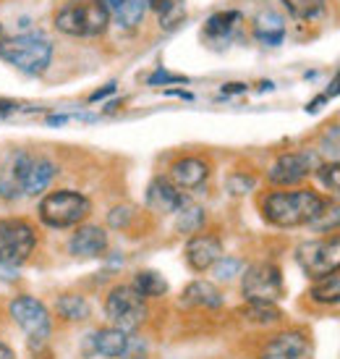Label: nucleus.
Instances as JSON below:
<instances>
[{"label":"nucleus","instance_id":"39448f33","mask_svg":"<svg viewBox=\"0 0 340 359\" xmlns=\"http://www.w3.org/2000/svg\"><path fill=\"white\" fill-rule=\"evenodd\" d=\"M40 247V229L27 218H0V265L21 268Z\"/></svg>","mask_w":340,"mask_h":359},{"label":"nucleus","instance_id":"72a5a7b5","mask_svg":"<svg viewBox=\"0 0 340 359\" xmlns=\"http://www.w3.org/2000/svg\"><path fill=\"white\" fill-rule=\"evenodd\" d=\"M225 187H228L230 194H246V191H251L257 187V179L249 176V173H230Z\"/></svg>","mask_w":340,"mask_h":359},{"label":"nucleus","instance_id":"f03ea898","mask_svg":"<svg viewBox=\"0 0 340 359\" xmlns=\"http://www.w3.org/2000/svg\"><path fill=\"white\" fill-rule=\"evenodd\" d=\"M52 27L63 37L94 40L111 27V13L105 0H63L52 11Z\"/></svg>","mask_w":340,"mask_h":359},{"label":"nucleus","instance_id":"a211bd4d","mask_svg":"<svg viewBox=\"0 0 340 359\" xmlns=\"http://www.w3.org/2000/svg\"><path fill=\"white\" fill-rule=\"evenodd\" d=\"M108 13H111V24H115L123 32H134L141 27V21L147 16V0H105Z\"/></svg>","mask_w":340,"mask_h":359},{"label":"nucleus","instance_id":"a19ab883","mask_svg":"<svg viewBox=\"0 0 340 359\" xmlns=\"http://www.w3.org/2000/svg\"><path fill=\"white\" fill-rule=\"evenodd\" d=\"M246 90V87H243V84H239V81H233V87H222V92H225V95H233V92H243Z\"/></svg>","mask_w":340,"mask_h":359},{"label":"nucleus","instance_id":"ddd939ff","mask_svg":"<svg viewBox=\"0 0 340 359\" xmlns=\"http://www.w3.org/2000/svg\"><path fill=\"white\" fill-rule=\"evenodd\" d=\"M69 255L76 259H97L102 257L108 247H111V239H108V231L97 226V223H81L73 229V233L69 236Z\"/></svg>","mask_w":340,"mask_h":359},{"label":"nucleus","instance_id":"20e7f679","mask_svg":"<svg viewBox=\"0 0 340 359\" xmlns=\"http://www.w3.org/2000/svg\"><path fill=\"white\" fill-rule=\"evenodd\" d=\"M92 200L87 194L76 189H55L42 194L40 205H37V218L42 226L55 231L76 229L84 220L90 218Z\"/></svg>","mask_w":340,"mask_h":359},{"label":"nucleus","instance_id":"4468645a","mask_svg":"<svg viewBox=\"0 0 340 359\" xmlns=\"http://www.w3.org/2000/svg\"><path fill=\"white\" fill-rule=\"evenodd\" d=\"M183 257H186V265H189L194 273H207V270L222 257V241L218 233H194L189 241H186V250H183Z\"/></svg>","mask_w":340,"mask_h":359},{"label":"nucleus","instance_id":"dca6fc26","mask_svg":"<svg viewBox=\"0 0 340 359\" xmlns=\"http://www.w3.org/2000/svg\"><path fill=\"white\" fill-rule=\"evenodd\" d=\"M189 202L186 191H180L168 176H157L147 187V208L157 215H176Z\"/></svg>","mask_w":340,"mask_h":359},{"label":"nucleus","instance_id":"0eeeda50","mask_svg":"<svg viewBox=\"0 0 340 359\" xmlns=\"http://www.w3.org/2000/svg\"><path fill=\"white\" fill-rule=\"evenodd\" d=\"M296 262L311 280H325L340 273V233L309 239L296 247Z\"/></svg>","mask_w":340,"mask_h":359},{"label":"nucleus","instance_id":"9d476101","mask_svg":"<svg viewBox=\"0 0 340 359\" xmlns=\"http://www.w3.org/2000/svg\"><path fill=\"white\" fill-rule=\"evenodd\" d=\"M241 294L246 302H281L285 294L283 273L275 262H254L241 273Z\"/></svg>","mask_w":340,"mask_h":359},{"label":"nucleus","instance_id":"79ce46f5","mask_svg":"<svg viewBox=\"0 0 340 359\" xmlns=\"http://www.w3.org/2000/svg\"><path fill=\"white\" fill-rule=\"evenodd\" d=\"M0 37H3V27H0Z\"/></svg>","mask_w":340,"mask_h":359},{"label":"nucleus","instance_id":"cd10ccee","mask_svg":"<svg viewBox=\"0 0 340 359\" xmlns=\"http://www.w3.org/2000/svg\"><path fill=\"white\" fill-rule=\"evenodd\" d=\"M309 297L317 304H340V276H332V278H325V280H314V286H311Z\"/></svg>","mask_w":340,"mask_h":359},{"label":"nucleus","instance_id":"9b49d317","mask_svg":"<svg viewBox=\"0 0 340 359\" xmlns=\"http://www.w3.org/2000/svg\"><path fill=\"white\" fill-rule=\"evenodd\" d=\"M320 168V155L311 150H293L283 152L272 160L267 168V181L278 189H288V187H299L301 181H306L311 173Z\"/></svg>","mask_w":340,"mask_h":359},{"label":"nucleus","instance_id":"7c9ffc66","mask_svg":"<svg viewBox=\"0 0 340 359\" xmlns=\"http://www.w3.org/2000/svg\"><path fill=\"white\" fill-rule=\"evenodd\" d=\"M320 155L330 160H340V123L335 126H327V129L322 131L320 137Z\"/></svg>","mask_w":340,"mask_h":359},{"label":"nucleus","instance_id":"c9c22d12","mask_svg":"<svg viewBox=\"0 0 340 359\" xmlns=\"http://www.w3.org/2000/svg\"><path fill=\"white\" fill-rule=\"evenodd\" d=\"M180 81H186V79H183V76H178V74H170V71H165V69H157L150 76L152 87H157V84H180Z\"/></svg>","mask_w":340,"mask_h":359},{"label":"nucleus","instance_id":"2f4dec72","mask_svg":"<svg viewBox=\"0 0 340 359\" xmlns=\"http://www.w3.org/2000/svg\"><path fill=\"white\" fill-rule=\"evenodd\" d=\"M317 179H320L330 191L340 194V160L320 163V168H317Z\"/></svg>","mask_w":340,"mask_h":359},{"label":"nucleus","instance_id":"6e6552de","mask_svg":"<svg viewBox=\"0 0 340 359\" xmlns=\"http://www.w3.org/2000/svg\"><path fill=\"white\" fill-rule=\"evenodd\" d=\"M8 170L19 184L21 197H42L58 176V165L50 158L34 152H16L8 163Z\"/></svg>","mask_w":340,"mask_h":359},{"label":"nucleus","instance_id":"bb28decb","mask_svg":"<svg viewBox=\"0 0 340 359\" xmlns=\"http://www.w3.org/2000/svg\"><path fill=\"white\" fill-rule=\"evenodd\" d=\"M283 8L296 21H317L327 8V0H283Z\"/></svg>","mask_w":340,"mask_h":359},{"label":"nucleus","instance_id":"f704fd0d","mask_svg":"<svg viewBox=\"0 0 340 359\" xmlns=\"http://www.w3.org/2000/svg\"><path fill=\"white\" fill-rule=\"evenodd\" d=\"M131 218H134V210L131 208H115L111 215H108V223H111L113 229H126Z\"/></svg>","mask_w":340,"mask_h":359},{"label":"nucleus","instance_id":"393cba45","mask_svg":"<svg viewBox=\"0 0 340 359\" xmlns=\"http://www.w3.org/2000/svg\"><path fill=\"white\" fill-rule=\"evenodd\" d=\"M254 37L264 45H281L285 37V24L278 13H262L254 21Z\"/></svg>","mask_w":340,"mask_h":359},{"label":"nucleus","instance_id":"ea45409f","mask_svg":"<svg viewBox=\"0 0 340 359\" xmlns=\"http://www.w3.org/2000/svg\"><path fill=\"white\" fill-rule=\"evenodd\" d=\"M115 90V84H108V87H105V90H100V92H94V95H92L90 100L94 102V100H100V97H105V95H108V92H113Z\"/></svg>","mask_w":340,"mask_h":359},{"label":"nucleus","instance_id":"b1692460","mask_svg":"<svg viewBox=\"0 0 340 359\" xmlns=\"http://www.w3.org/2000/svg\"><path fill=\"white\" fill-rule=\"evenodd\" d=\"M131 286L136 289V294H141L144 299H162L168 294V280L162 278L157 270H139L134 273Z\"/></svg>","mask_w":340,"mask_h":359},{"label":"nucleus","instance_id":"aec40b11","mask_svg":"<svg viewBox=\"0 0 340 359\" xmlns=\"http://www.w3.org/2000/svg\"><path fill=\"white\" fill-rule=\"evenodd\" d=\"M55 315H58L63 323H84V320L92 318V304L87 297H81L76 291H66L55 299Z\"/></svg>","mask_w":340,"mask_h":359},{"label":"nucleus","instance_id":"a878e982","mask_svg":"<svg viewBox=\"0 0 340 359\" xmlns=\"http://www.w3.org/2000/svg\"><path fill=\"white\" fill-rule=\"evenodd\" d=\"M204 223H207V212H204V208H199V205L186 202V205L176 212V231H178V233L194 236V233H199V231L204 229Z\"/></svg>","mask_w":340,"mask_h":359},{"label":"nucleus","instance_id":"473e14b6","mask_svg":"<svg viewBox=\"0 0 340 359\" xmlns=\"http://www.w3.org/2000/svg\"><path fill=\"white\" fill-rule=\"evenodd\" d=\"M118 359H150V346L141 336H131L129 333V344Z\"/></svg>","mask_w":340,"mask_h":359},{"label":"nucleus","instance_id":"6ab92c4d","mask_svg":"<svg viewBox=\"0 0 340 359\" xmlns=\"http://www.w3.org/2000/svg\"><path fill=\"white\" fill-rule=\"evenodd\" d=\"M180 304H183V307H194V309H220L222 294L215 283H210V280H191L189 286L183 289Z\"/></svg>","mask_w":340,"mask_h":359},{"label":"nucleus","instance_id":"58836bf2","mask_svg":"<svg viewBox=\"0 0 340 359\" xmlns=\"http://www.w3.org/2000/svg\"><path fill=\"white\" fill-rule=\"evenodd\" d=\"M332 84H335V87H330V90H327L325 95H322L325 100H327V97H335V95H340V71H338V76L332 79Z\"/></svg>","mask_w":340,"mask_h":359},{"label":"nucleus","instance_id":"412c9836","mask_svg":"<svg viewBox=\"0 0 340 359\" xmlns=\"http://www.w3.org/2000/svg\"><path fill=\"white\" fill-rule=\"evenodd\" d=\"M239 21H241V11H218V13H212L210 19H207L201 34H204V40L210 42H222L236 32Z\"/></svg>","mask_w":340,"mask_h":359},{"label":"nucleus","instance_id":"2eb2a0df","mask_svg":"<svg viewBox=\"0 0 340 359\" xmlns=\"http://www.w3.org/2000/svg\"><path fill=\"white\" fill-rule=\"evenodd\" d=\"M210 163L199 155H183L168 170V179L178 187L180 191H197L201 189L210 179Z\"/></svg>","mask_w":340,"mask_h":359},{"label":"nucleus","instance_id":"f3484780","mask_svg":"<svg viewBox=\"0 0 340 359\" xmlns=\"http://www.w3.org/2000/svg\"><path fill=\"white\" fill-rule=\"evenodd\" d=\"M126 344H129V333L120 328H100L90 333L87 336V344H84V349L90 351L92 357H102V359H118L126 349Z\"/></svg>","mask_w":340,"mask_h":359},{"label":"nucleus","instance_id":"c85d7f7f","mask_svg":"<svg viewBox=\"0 0 340 359\" xmlns=\"http://www.w3.org/2000/svg\"><path fill=\"white\" fill-rule=\"evenodd\" d=\"M210 270H212V276H215V280L230 283V280H236L241 273H243V262H241L239 257H220Z\"/></svg>","mask_w":340,"mask_h":359},{"label":"nucleus","instance_id":"5701e85b","mask_svg":"<svg viewBox=\"0 0 340 359\" xmlns=\"http://www.w3.org/2000/svg\"><path fill=\"white\" fill-rule=\"evenodd\" d=\"M241 320H246L251 325H262V328H267V325H275V323H281L283 312L275 307V302H246L243 307L239 309Z\"/></svg>","mask_w":340,"mask_h":359},{"label":"nucleus","instance_id":"f8f14e48","mask_svg":"<svg viewBox=\"0 0 340 359\" xmlns=\"http://www.w3.org/2000/svg\"><path fill=\"white\" fill-rule=\"evenodd\" d=\"M257 359H314V344L299 328L278 330L264 341Z\"/></svg>","mask_w":340,"mask_h":359},{"label":"nucleus","instance_id":"1a4fd4ad","mask_svg":"<svg viewBox=\"0 0 340 359\" xmlns=\"http://www.w3.org/2000/svg\"><path fill=\"white\" fill-rule=\"evenodd\" d=\"M10 320L24 330L29 344H45L52 336V315L45 307V302L31 297V294H19L8 302Z\"/></svg>","mask_w":340,"mask_h":359},{"label":"nucleus","instance_id":"7ed1b4c3","mask_svg":"<svg viewBox=\"0 0 340 359\" xmlns=\"http://www.w3.org/2000/svg\"><path fill=\"white\" fill-rule=\"evenodd\" d=\"M52 55L55 45L37 32H19L0 37V60L27 76H42L52 66Z\"/></svg>","mask_w":340,"mask_h":359},{"label":"nucleus","instance_id":"4be33fe9","mask_svg":"<svg viewBox=\"0 0 340 359\" xmlns=\"http://www.w3.org/2000/svg\"><path fill=\"white\" fill-rule=\"evenodd\" d=\"M150 11H155L160 29L173 32L186 19V0H147Z\"/></svg>","mask_w":340,"mask_h":359},{"label":"nucleus","instance_id":"423d86ee","mask_svg":"<svg viewBox=\"0 0 340 359\" xmlns=\"http://www.w3.org/2000/svg\"><path fill=\"white\" fill-rule=\"evenodd\" d=\"M105 318L113 328L136 333L150 318V307H147V299L136 294L131 283H118L105 297Z\"/></svg>","mask_w":340,"mask_h":359},{"label":"nucleus","instance_id":"c756f323","mask_svg":"<svg viewBox=\"0 0 340 359\" xmlns=\"http://www.w3.org/2000/svg\"><path fill=\"white\" fill-rule=\"evenodd\" d=\"M314 231H320V233H330V231H338L340 229V205H332L327 202L325 210H322L317 218L309 223Z\"/></svg>","mask_w":340,"mask_h":359},{"label":"nucleus","instance_id":"f257e3e1","mask_svg":"<svg viewBox=\"0 0 340 359\" xmlns=\"http://www.w3.org/2000/svg\"><path fill=\"white\" fill-rule=\"evenodd\" d=\"M327 200L311 189H272L260 197V212L275 229L309 226L325 210Z\"/></svg>","mask_w":340,"mask_h":359},{"label":"nucleus","instance_id":"e433bc0d","mask_svg":"<svg viewBox=\"0 0 340 359\" xmlns=\"http://www.w3.org/2000/svg\"><path fill=\"white\" fill-rule=\"evenodd\" d=\"M0 278H3V280H19V268H10V265H0Z\"/></svg>","mask_w":340,"mask_h":359},{"label":"nucleus","instance_id":"4c0bfd02","mask_svg":"<svg viewBox=\"0 0 340 359\" xmlns=\"http://www.w3.org/2000/svg\"><path fill=\"white\" fill-rule=\"evenodd\" d=\"M0 359H16V351L10 349L6 341H0Z\"/></svg>","mask_w":340,"mask_h":359}]
</instances>
